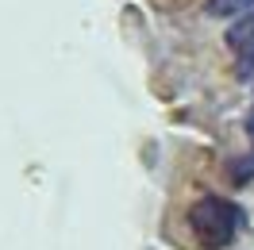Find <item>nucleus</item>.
<instances>
[{
	"label": "nucleus",
	"instance_id": "7ed1b4c3",
	"mask_svg": "<svg viewBox=\"0 0 254 250\" xmlns=\"http://www.w3.org/2000/svg\"><path fill=\"white\" fill-rule=\"evenodd\" d=\"M254 0H208V16L216 19H227V16H243V12H251Z\"/></svg>",
	"mask_w": 254,
	"mask_h": 250
},
{
	"label": "nucleus",
	"instance_id": "f03ea898",
	"mask_svg": "<svg viewBox=\"0 0 254 250\" xmlns=\"http://www.w3.org/2000/svg\"><path fill=\"white\" fill-rule=\"evenodd\" d=\"M223 39H227V47L235 50L239 58H243V54H254V12H243V16L227 27Z\"/></svg>",
	"mask_w": 254,
	"mask_h": 250
},
{
	"label": "nucleus",
	"instance_id": "423d86ee",
	"mask_svg": "<svg viewBox=\"0 0 254 250\" xmlns=\"http://www.w3.org/2000/svg\"><path fill=\"white\" fill-rule=\"evenodd\" d=\"M247 131L254 135V108H251V116H247Z\"/></svg>",
	"mask_w": 254,
	"mask_h": 250
},
{
	"label": "nucleus",
	"instance_id": "20e7f679",
	"mask_svg": "<svg viewBox=\"0 0 254 250\" xmlns=\"http://www.w3.org/2000/svg\"><path fill=\"white\" fill-rule=\"evenodd\" d=\"M251 177H254V154H251V158H243V162H235V166H231V181H235V185L251 181Z\"/></svg>",
	"mask_w": 254,
	"mask_h": 250
},
{
	"label": "nucleus",
	"instance_id": "39448f33",
	"mask_svg": "<svg viewBox=\"0 0 254 250\" xmlns=\"http://www.w3.org/2000/svg\"><path fill=\"white\" fill-rule=\"evenodd\" d=\"M235 77L243 81V85H251V89H254V54H243V58H239Z\"/></svg>",
	"mask_w": 254,
	"mask_h": 250
},
{
	"label": "nucleus",
	"instance_id": "f257e3e1",
	"mask_svg": "<svg viewBox=\"0 0 254 250\" xmlns=\"http://www.w3.org/2000/svg\"><path fill=\"white\" fill-rule=\"evenodd\" d=\"M239 223H243V208L227 196H204L189 208V227L200 239V247L208 250H223L231 247Z\"/></svg>",
	"mask_w": 254,
	"mask_h": 250
}]
</instances>
